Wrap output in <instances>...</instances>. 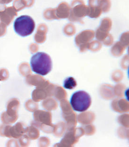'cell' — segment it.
<instances>
[{"mask_svg":"<svg viewBox=\"0 0 129 147\" xmlns=\"http://www.w3.org/2000/svg\"><path fill=\"white\" fill-rule=\"evenodd\" d=\"M34 0H15L13 3V7L17 12L26 7H30L33 5Z\"/></svg>","mask_w":129,"mask_h":147,"instance_id":"8","label":"cell"},{"mask_svg":"<svg viewBox=\"0 0 129 147\" xmlns=\"http://www.w3.org/2000/svg\"><path fill=\"white\" fill-rule=\"evenodd\" d=\"M13 0H0V4H7L13 1Z\"/></svg>","mask_w":129,"mask_h":147,"instance_id":"14","label":"cell"},{"mask_svg":"<svg viewBox=\"0 0 129 147\" xmlns=\"http://www.w3.org/2000/svg\"><path fill=\"white\" fill-rule=\"evenodd\" d=\"M64 31L65 32H67V31H69V32H73V31H75V27L73 25H72L71 24H68L66 25V27L65 29H64Z\"/></svg>","mask_w":129,"mask_h":147,"instance_id":"13","label":"cell"},{"mask_svg":"<svg viewBox=\"0 0 129 147\" xmlns=\"http://www.w3.org/2000/svg\"><path fill=\"white\" fill-rule=\"evenodd\" d=\"M73 109L78 112H84L88 110L91 104L90 96L87 92L80 90L73 94L70 100Z\"/></svg>","mask_w":129,"mask_h":147,"instance_id":"3","label":"cell"},{"mask_svg":"<svg viewBox=\"0 0 129 147\" xmlns=\"http://www.w3.org/2000/svg\"><path fill=\"white\" fill-rule=\"evenodd\" d=\"M44 17L48 20L57 19L55 15V9H48L45 10L44 13Z\"/></svg>","mask_w":129,"mask_h":147,"instance_id":"10","label":"cell"},{"mask_svg":"<svg viewBox=\"0 0 129 147\" xmlns=\"http://www.w3.org/2000/svg\"><path fill=\"white\" fill-rule=\"evenodd\" d=\"M35 28L34 20L28 16H22L15 20L14 29L19 36L26 37L31 34Z\"/></svg>","mask_w":129,"mask_h":147,"instance_id":"2","label":"cell"},{"mask_svg":"<svg viewBox=\"0 0 129 147\" xmlns=\"http://www.w3.org/2000/svg\"><path fill=\"white\" fill-rule=\"evenodd\" d=\"M99 5L102 11L104 13L107 12L109 11L111 7L110 0H100Z\"/></svg>","mask_w":129,"mask_h":147,"instance_id":"11","label":"cell"},{"mask_svg":"<svg viewBox=\"0 0 129 147\" xmlns=\"http://www.w3.org/2000/svg\"><path fill=\"white\" fill-rule=\"evenodd\" d=\"M70 9L71 8L69 4L65 2L59 4L57 8L55 9V15L57 19L68 18L70 14Z\"/></svg>","mask_w":129,"mask_h":147,"instance_id":"7","label":"cell"},{"mask_svg":"<svg viewBox=\"0 0 129 147\" xmlns=\"http://www.w3.org/2000/svg\"><path fill=\"white\" fill-rule=\"evenodd\" d=\"M17 14V11L13 6L7 7L4 4H0V21L1 23L6 26L10 25Z\"/></svg>","mask_w":129,"mask_h":147,"instance_id":"5","label":"cell"},{"mask_svg":"<svg viewBox=\"0 0 129 147\" xmlns=\"http://www.w3.org/2000/svg\"><path fill=\"white\" fill-rule=\"evenodd\" d=\"M77 86V82L72 77H70L65 80L63 83V87L66 89L72 90Z\"/></svg>","mask_w":129,"mask_h":147,"instance_id":"9","label":"cell"},{"mask_svg":"<svg viewBox=\"0 0 129 147\" xmlns=\"http://www.w3.org/2000/svg\"><path fill=\"white\" fill-rule=\"evenodd\" d=\"M72 6L70 9L69 20L72 22H81L82 19L88 15V7L85 5L82 0H75L72 3Z\"/></svg>","mask_w":129,"mask_h":147,"instance_id":"4","label":"cell"},{"mask_svg":"<svg viewBox=\"0 0 129 147\" xmlns=\"http://www.w3.org/2000/svg\"><path fill=\"white\" fill-rule=\"evenodd\" d=\"M7 31V27L3 23H0V37L5 34Z\"/></svg>","mask_w":129,"mask_h":147,"instance_id":"12","label":"cell"},{"mask_svg":"<svg viewBox=\"0 0 129 147\" xmlns=\"http://www.w3.org/2000/svg\"><path fill=\"white\" fill-rule=\"evenodd\" d=\"M112 21L108 18H105L102 20L100 25L96 30V37L98 38L100 37L106 36L108 34V32L111 29Z\"/></svg>","mask_w":129,"mask_h":147,"instance_id":"6","label":"cell"},{"mask_svg":"<svg viewBox=\"0 0 129 147\" xmlns=\"http://www.w3.org/2000/svg\"><path fill=\"white\" fill-rule=\"evenodd\" d=\"M32 70L36 74L45 76L52 69V61L48 54L42 52L37 53L32 56L30 60Z\"/></svg>","mask_w":129,"mask_h":147,"instance_id":"1","label":"cell"}]
</instances>
